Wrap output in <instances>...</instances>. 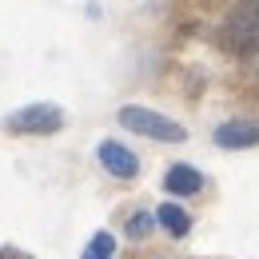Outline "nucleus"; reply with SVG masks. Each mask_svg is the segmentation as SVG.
<instances>
[{
    "label": "nucleus",
    "mask_w": 259,
    "mask_h": 259,
    "mask_svg": "<svg viewBox=\"0 0 259 259\" xmlns=\"http://www.w3.org/2000/svg\"><path fill=\"white\" fill-rule=\"evenodd\" d=\"M116 120H120L128 132H136V136H148V140H160V144H184V140H188L184 124L167 120V116L152 112V108H140V104L120 108V116H116Z\"/></svg>",
    "instance_id": "f257e3e1"
},
{
    "label": "nucleus",
    "mask_w": 259,
    "mask_h": 259,
    "mask_svg": "<svg viewBox=\"0 0 259 259\" xmlns=\"http://www.w3.org/2000/svg\"><path fill=\"white\" fill-rule=\"evenodd\" d=\"M220 44L247 56L259 48V8H247V4H235V12L227 16L224 32H220Z\"/></svg>",
    "instance_id": "f03ea898"
},
{
    "label": "nucleus",
    "mask_w": 259,
    "mask_h": 259,
    "mask_svg": "<svg viewBox=\"0 0 259 259\" xmlns=\"http://www.w3.org/2000/svg\"><path fill=\"white\" fill-rule=\"evenodd\" d=\"M60 128H64V112L56 104H28L8 116V132H20V136H52Z\"/></svg>",
    "instance_id": "7ed1b4c3"
},
{
    "label": "nucleus",
    "mask_w": 259,
    "mask_h": 259,
    "mask_svg": "<svg viewBox=\"0 0 259 259\" xmlns=\"http://www.w3.org/2000/svg\"><path fill=\"white\" fill-rule=\"evenodd\" d=\"M96 156H100V163H104L116 180H136V176H140V160L132 156L124 144H116V140H104Z\"/></svg>",
    "instance_id": "20e7f679"
},
{
    "label": "nucleus",
    "mask_w": 259,
    "mask_h": 259,
    "mask_svg": "<svg viewBox=\"0 0 259 259\" xmlns=\"http://www.w3.org/2000/svg\"><path fill=\"white\" fill-rule=\"evenodd\" d=\"M215 144L220 148H255L259 144V120H227L215 128Z\"/></svg>",
    "instance_id": "39448f33"
},
{
    "label": "nucleus",
    "mask_w": 259,
    "mask_h": 259,
    "mask_svg": "<svg viewBox=\"0 0 259 259\" xmlns=\"http://www.w3.org/2000/svg\"><path fill=\"white\" fill-rule=\"evenodd\" d=\"M163 188L171 195H195V192H203V176L192 163H171L167 176H163Z\"/></svg>",
    "instance_id": "423d86ee"
},
{
    "label": "nucleus",
    "mask_w": 259,
    "mask_h": 259,
    "mask_svg": "<svg viewBox=\"0 0 259 259\" xmlns=\"http://www.w3.org/2000/svg\"><path fill=\"white\" fill-rule=\"evenodd\" d=\"M156 224L167 231V235H176V239H184L188 231H192V215L180 207V203H160V211H156Z\"/></svg>",
    "instance_id": "0eeeda50"
},
{
    "label": "nucleus",
    "mask_w": 259,
    "mask_h": 259,
    "mask_svg": "<svg viewBox=\"0 0 259 259\" xmlns=\"http://www.w3.org/2000/svg\"><path fill=\"white\" fill-rule=\"evenodd\" d=\"M112 251H116V239H112L108 231H96V235L88 239V247H84L80 259H112Z\"/></svg>",
    "instance_id": "6e6552de"
},
{
    "label": "nucleus",
    "mask_w": 259,
    "mask_h": 259,
    "mask_svg": "<svg viewBox=\"0 0 259 259\" xmlns=\"http://www.w3.org/2000/svg\"><path fill=\"white\" fill-rule=\"evenodd\" d=\"M152 224H156V220H152L148 211H140V215H132V220H128V235H132V239H144V235L152 231Z\"/></svg>",
    "instance_id": "1a4fd4ad"
},
{
    "label": "nucleus",
    "mask_w": 259,
    "mask_h": 259,
    "mask_svg": "<svg viewBox=\"0 0 259 259\" xmlns=\"http://www.w3.org/2000/svg\"><path fill=\"white\" fill-rule=\"evenodd\" d=\"M0 259H32V255H24V251H16V247H0Z\"/></svg>",
    "instance_id": "9d476101"
},
{
    "label": "nucleus",
    "mask_w": 259,
    "mask_h": 259,
    "mask_svg": "<svg viewBox=\"0 0 259 259\" xmlns=\"http://www.w3.org/2000/svg\"><path fill=\"white\" fill-rule=\"evenodd\" d=\"M239 4H247V8H259V0H239Z\"/></svg>",
    "instance_id": "9b49d317"
}]
</instances>
